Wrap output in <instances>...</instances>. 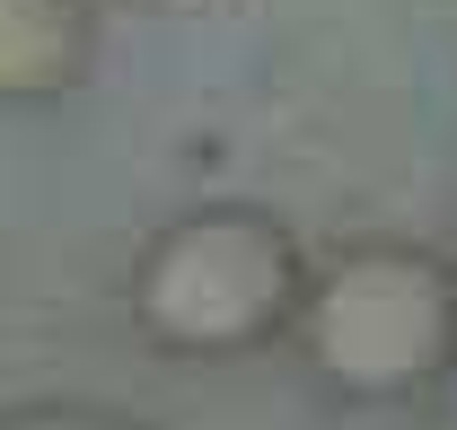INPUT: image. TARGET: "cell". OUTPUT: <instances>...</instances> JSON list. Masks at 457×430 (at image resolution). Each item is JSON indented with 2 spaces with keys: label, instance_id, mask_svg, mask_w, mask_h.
Returning a JSON list of instances; mask_svg holds the SVG:
<instances>
[{
  "label": "cell",
  "instance_id": "3",
  "mask_svg": "<svg viewBox=\"0 0 457 430\" xmlns=\"http://www.w3.org/2000/svg\"><path fill=\"white\" fill-rule=\"evenodd\" d=\"M97 62V9L88 0H0V106L71 97Z\"/></svg>",
  "mask_w": 457,
  "mask_h": 430
},
{
  "label": "cell",
  "instance_id": "1",
  "mask_svg": "<svg viewBox=\"0 0 457 430\" xmlns=\"http://www.w3.org/2000/svg\"><path fill=\"white\" fill-rule=\"evenodd\" d=\"M132 325L176 360H237L255 343L290 334L308 299V255L273 211L255 203H203L168 219L132 255Z\"/></svg>",
  "mask_w": 457,
  "mask_h": 430
},
{
  "label": "cell",
  "instance_id": "2",
  "mask_svg": "<svg viewBox=\"0 0 457 430\" xmlns=\"http://www.w3.org/2000/svg\"><path fill=\"white\" fill-rule=\"evenodd\" d=\"M299 351L352 404H404L457 369V264L431 246H343L326 272H308L299 299Z\"/></svg>",
  "mask_w": 457,
  "mask_h": 430
},
{
  "label": "cell",
  "instance_id": "4",
  "mask_svg": "<svg viewBox=\"0 0 457 430\" xmlns=\"http://www.w3.org/2000/svg\"><path fill=\"white\" fill-rule=\"evenodd\" d=\"M0 430H141V422L97 413V404H18V413H0Z\"/></svg>",
  "mask_w": 457,
  "mask_h": 430
}]
</instances>
